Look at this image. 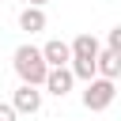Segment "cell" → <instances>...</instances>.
Segmentation results:
<instances>
[{
    "instance_id": "obj_1",
    "label": "cell",
    "mask_w": 121,
    "mask_h": 121,
    "mask_svg": "<svg viewBox=\"0 0 121 121\" xmlns=\"http://www.w3.org/2000/svg\"><path fill=\"white\" fill-rule=\"evenodd\" d=\"M11 68H15V76H19V83H26V87H42V79H45V60H42V49L38 45H19L15 53H11Z\"/></svg>"
},
{
    "instance_id": "obj_2",
    "label": "cell",
    "mask_w": 121,
    "mask_h": 121,
    "mask_svg": "<svg viewBox=\"0 0 121 121\" xmlns=\"http://www.w3.org/2000/svg\"><path fill=\"white\" fill-rule=\"evenodd\" d=\"M113 98H117V83H113V79H102V76L87 79V87H83V110L102 113V110L113 106Z\"/></svg>"
},
{
    "instance_id": "obj_3",
    "label": "cell",
    "mask_w": 121,
    "mask_h": 121,
    "mask_svg": "<svg viewBox=\"0 0 121 121\" xmlns=\"http://www.w3.org/2000/svg\"><path fill=\"white\" fill-rule=\"evenodd\" d=\"M42 87H26V83H19L15 87V95H11V110L15 113H38L42 110Z\"/></svg>"
},
{
    "instance_id": "obj_4",
    "label": "cell",
    "mask_w": 121,
    "mask_h": 121,
    "mask_svg": "<svg viewBox=\"0 0 121 121\" xmlns=\"http://www.w3.org/2000/svg\"><path fill=\"white\" fill-rule=\"evenodd\" d=\"M98 38L95 34H76L72 42H68V53H72V60H79V64H95V57H98Z\"/></svg>"
},
{
    "instance_id": "obj_5",
    "label": "cell",
    "mask_w": 121,
    "mask_h": 121,
    "mask_svg": "<svg viewBox=\"0 0 121 121\" xmlns=\"http://www.w3.org/2000/svg\"><path fill=\"white\" fill-rule=\"evenodd\" d=\"M42 87H45L53 98H64V95L76 87V79H72V72H68V68H49V72H45V79H42Z\"/></svg>"
},
{
    "instance_id": "obj_6",
    "label": "cell",
    "mask_w": 121,
    "mask_h": 121,
    "mask_svg": "<svg viewBox=\"0 0 121 121\" xmlns=\"http://www.w3.org/2000/svg\"><path fill=\"white\" fill-rule=\"evenodd\" d=\"M42 60H45V68H68V60H72V53H68V42H60V38H49V42L42 45Z\"/></svg>"
},
{
    "instance_id": "obj_7",
    "label": "cell",
    "mask_w": 121,
    "mask_h": 121,
    "mask_svg": "<svg viewBox=\"0 0 121 121\" xmlns=\"http://www.w3.org/2000/svg\"><path fill=\"white\" fill-rule=\"evenodd\" d=\"M95 76L117 83V76H121V53H113V49H98V57H95Z\"/></svg>"
},
{
    "instance_id": "obj_8",
    "label": "cell",
    "mask_w": 121,
    "mask_h": 121,
    "mask_svg": "<svg viewBox=\"0 0 121 121\" xmlns=\"http://www.w3.org/2000/svg\"><path fill=\"white\" fill-rule=\"evenodd\" d=\"M45 23H49V19H45V8H30V4H26V8L19 11V30H26V34H42Z\"/></svg>"
},
{
    "instance_id": "obj_9",
    "label": "cell",
    "mask_w": 121,
    "mask_h": 121,
    "mask_svg": "<svg viewBox=\"0 0 121 121\" xmlns=\"http://www.w3.org/2000/svg\"><path fill=\"white\" fill-rule=\"evenodd\" d=\"M106 49L121 53V26H113V30H110V38H106Z\"/></svg>"
},
{
    "instance_id": "obj_10",
    "label": "cell",
    "mask_w": 121,
    "mask_h": 121,
    "mask_svg": "<svg viewBox=\"0 0 121 121\" xmlns=\"http://www.w3.org/2000/svg\"><path fill=\"white\" fill-rule=\"evenodd\" d=\"M15 117H19V113L11 110V102H0V121H15Z\"/></svg>"
},
{
    "instance_id": "obj_11",
    "label": "cell",
    "mask_w": 121,
    "mask_h": 121,
    "mask_svg": "<svg viewBox=\"0 0 121 121\" xmlns=\"http://www.w3.org/2000/svg\"><path fill=\"white\" fill-rule=\"evenodd\" d=\"M45 4H49V0H30V8H45Z\"/></svg>"
}]
</instances>
